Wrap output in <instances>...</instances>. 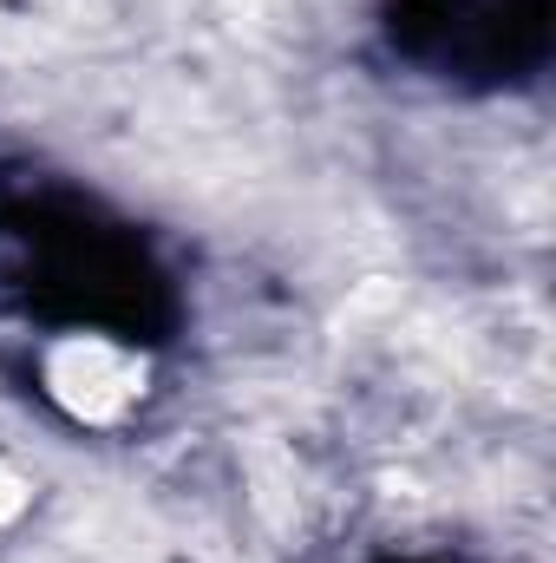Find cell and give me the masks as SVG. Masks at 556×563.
Listing matches in <instances>:
<instances>
[{
	"label": "cell",
	"mask_w": 556,
	"mask_h": 563,
	"mask_svg": "<svg viewBox=\"0 0 556 563\" xmlns=\"http://www.w3.org/2000/svg\"><path fill=\"white\" fill-rule=\"evenodd\" d=\"M20 511H26V478H20V472L0 459V525H13Z\"/></svg>",
	"instance_id": "obj_2"
},
{
	"label": "cell",
	"mask_w": 556,
	"mask_h": 563,
	"mask_svg": "<svg viewBox=\"0 0 556 563\" xmlns=\"http://www.w3.org/2000/svg\"><path fill=\"white\" fill-rule=\"evenodd\" d=\"M46 394L86 426H119L144 400V361L119 341L73 334L46 354Z\"/></svg>",
	"instance_id": "obj_1"
}]
</instances>
